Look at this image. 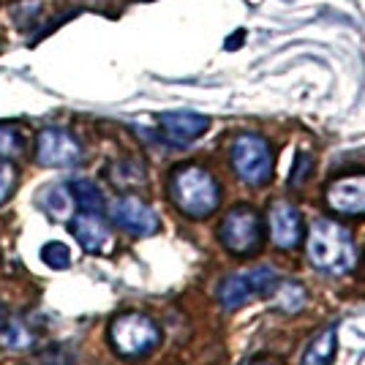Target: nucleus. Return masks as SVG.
<instances>
[{"instance_id":"obj_23","label":"nucleus","mask_w":365,"mask_h":365,"mask_svg":"<svg viewBox=\"0 0 365 365\" xmlns=\"http://www.w3.org/2000/svg\"><path fill=\"white\" fill-rule=\"evenodd\" d=\"M311 169V161H308V155H300L297 158V169H294V175H292V182L294 185H303V180H305V172Z\"/></svg>"},{"instance_id":"obj_19","label":"nucleus","mask_w":365,"mask_h":365,"mask_svg":"<svg viewBox=\"0 0 365 365\" xmlns=\"http://www.w3.org/2000/svg\"><path fill=\"white\" fill-rule=\"evenodd\" d=\"M109 178H112L115 185L128 188V185L145 182V169H142V164H137V161H118L115 167L109 169Z\"/></svg>"},{"instance_id":"obj_10","label":"nucleus","mask_w":365,"mask_h":365,"mask_svg":"<svg viewBox=\"0 0 365 365\" xmlns=\"http://www.w3.org/2000/svg\"><path fill=\"white\" fill-rule=\"evenodd\" d=\"M210 120L205 115H197V112H164L158 115V128H161V137L167 139L169 145H191L194 139H199L205 131H207Z\"/></svg>"},{"instance_id":"obj_17","label":"nucleus","mask_w":365,"mask_h":365,"mask_svg":"<svg viewBox=\"0 0 365 365\" xmlns=\"http://www.w3.org/2000/svg\"><path fill=\"white\" fill-rule=\"evenodd\" d=\"M333 357H335V327H327L308 346L303 365H333Z\"/></svg>"},{"instance_id":"obj_11","label":"nucleus","mask_w":365,"mask_h":365,"mask_svg":"<svg viewBox=\"0 0 365 365\" xmlns=\"http://www.w3.org/2000/svg\"><path fill=\"white\" fill-rule=\"evenodd\" d=\"M71 235L88 254H107L112 248V232H109L107 221L101 218V213L82 210V213L71 215Z\"/></svg>"},{"instance_id":"obj_1","label":"nucleus","mask_w":365,"mask_h":365,"mask_svg":"<svg viewBox=\"0 0 365 365\" xmlns=\"http://www.w3.org/2000/svg\"><path fill=\"white\" fill-rule=\"evenodd\" d=\"M305 248H308L311 264L319 267L322 273L344 275L354 270V264H357V245L351 240L349 229L330 218L314 221Z\"/></svg>"},{"instance_id":"obj_13","label":"nucleus","mask_w":365,"mask_h":365,"mask_svg":"<svg viewBox=\"0 0 365 365\" xmlns=\"http://www.w3.org/2000/svg\"><path fill=\"white\" fill-rule=\"evenodd\" d=\"M36 338H38V327L31 322V317L6 319L0 327V344L6 349H31Z\"/></svg>"},{"instance_id":"obj_22","label":"nucleus","mask_w":365,"mask_h":365,"mask_svg":"<svg viewBox=\"0 0 365 365\" xmlns=\"http://www.w3.org/2000/svg\"><path fill=\"white\" fill-rule=\"evenodd\" d=\"M41 365H71V360H68V351L63 346H49L41 351Z\"/></svg>"},{"instance_id":"obj_18","label":"nucleus","mask_w":365,"mask_h":365,"mask_svg":"<svg viewBox=\"0 0 365 365\" xmlns=\"http://www.w3.org/2000/svg\"><path fill=\"white\" fill-rule=\"evenodd\" d=\"M275 308H281L284 314H297L305 305V289L300 284H281L275 287Z\"/></svg>"},{"instance_id":"obj_2","label":"nucleus","mask_w":365,"mask_h":365,"mask_svg":"<svg viewBox=\"0 0 365 365\" xmlns=\"http://www.w3.org/2000/svg\"><path fill=\"white\" fill-rule=\"evenodd\" d=\"M169 197L180 213L191 218H207L221 202V188L205 167L182 164L169 175Z\"/></svg>"},{"instance_id":"obj_15","label":"nucleus","mask_w":365,"mask_h":365,"mask_svg":"<svg viewBox=\"0 0 365 365\" xmlns=\"http://www.w3.org/2000/svg\"><path fill=\"white\" fill-rule=\"evenodd\" d=\"M68 191H71L74 205L79 207V210H88V213H101V210L107 207L101 188H98L93 180H71V182H68Z\"/></svg>"},{"instance_id":"obj_7","label":"nucleus","mask_w":365,"mask_h":365,"mask_svg":"<svg viewBox=\"0 0 365 365\" xmlns=\"http://www.w3.org/2000/svg\"><path fill=\"white\" fill-rule=\"evenodd\" d=\"M82 158V145L66 128H44L36 137V161L41 167H74Z\"/></svg>"},{"instance_id":"obj_21","label":"nucleus","mask_w":365,"mask_h":365,"mask_svg":"<svg viewBox=\"0 0 365 365\" xmlns=\"http://www.w3.org/2000/svg\"><path fill=\"white\" fill-rule=\"evenodd\" d=\"M16 188V167L11 161H0V205L14 194Z\"/></svg>"},{"instance_id":"obj_6","label":"nucleus","mask_w":365,"mask_h":365,"mask_svg":"<svg viewBox=\"0 0 365 365\" xmlns=\"http://www.w3.org/2000/svg\"><path fill=\"white\" fill-rule=\"evenodd\" d=\"M221 243L240 257L257 254L262 245V218L257 210L248 205L232 207L221 221Z\"/></svg>"},{"instance_id":"obj_16","label":"nucleus","mask_w":365,"mask_h":365,"mask_svg":"<svg viewBox=\"0 0 365 365\" xmlns=\"http://www.w3.org/2000/svg\"><path fill=\"white\" fill-rule=\"evenodd\" d=\"M28 150L25 128L16 123H0V161H14Z\"/></svg>"},{"instance_id":"obj_12","label":"nucleus","mask_w":365,"mask_h":365,"mask_svg":"<svg viewBox=\"0 0 365 365\" xmlns=\"http://www.w3.org/2000/svg\"><path fill=\"white\" fill-rule=\"evenodd\" d=\"M303 237V215L289 202H275L270 210V240L278 248L289 251Z\"/></svg>"},{"instance_id":"obj_24","label":"nucleus","mask_w":365,"mask_h":365,"mask_svg":"<svg viewBox=\"0 0 365 365\" xmlns=\"http://www.w3.org/2000/svg\"><path fill=\"white\" fill-rule=\"evenodd\" d=\"M9 319V317H6V308H3V303H0V327H3V322Z\"/></svg>"},{"instance_id":"obj_20","label":"nucleus","mask_w":365,"mask_h":365,"mask_svg":"<svg viewBox=\"0 0 365 365\" xmlns=\"http://www.w3.org/2000/svg\"><path fill=\"white\" fill-rule=\"evenodd\" d=\"M41 259H44L46 267H52V270H66V267L71 264V251H68L66 243L52 240V243H46L44 248H41Z\"/></svg>"},{"instance_id":"obj_3","label":"nucleus","mask_w":365,"mask_h":365,"mask_svg":"<svg viewBox=\"0 0 365 365\" xmlns=\"http://www.w3.org/2000/svg\"><path fill=\"white\" fill-rule=\"evenodd\" d=\"M161 330L145 314H120L109 324V344L120 357H142L158 346Z\"/></svg>"},{"instance_id":"obj_8","label":"nucleus","mask_w":365,"mask_h":365,"mask_svg":"<svg viewBox=\"0 0 365 365\" xmlns=\"http://www.w3.org/2000/svg\"><path fill=\"white\" fill-rule=\"evenodd\" d=\"M109 218L128 235L134 237H148L158 232V215L148 202H142L139 197H118L109 205Z\"/></svg>"},{"instance_id":"obj_5","label":"nucleus","mask_w":365,"mask_h":365,"mask_svg":"<svg viewBox=\"0 0 365 365\" xmlns=\"http://www.w3.org/2000/svg\"><path fill=\"white\" fill-rule=\"evenodd\" d=\"M275 287H278V273L267 264H259V267L240 270V273L224 278L221 287H218V300H221L224 308L235 311V308L251 303L257 297L270 294Z\"/></svg>"},{"instance_id":"obj_25","label":"nucleus","mask_w":365,"mask_h":365,"mask_svg":"<svg viewBox=\"0 0 365 365\" xmlns=\"http://www.w3.org/2000/svg\"><path fill=\"white\" fill-rule=\"evenodd\" d=\"M248 365H275V363H270V360H254V363H248Z\"/></svg>"},{"instance_id":"obj_9","label":"nucleus","mask_w":365,"mask_h":365,"mask_svg":"<svg viewBox=\"0 0 365 365\" xmlns=\"http://www.w3.org/2000/svg\"><path fill=\"white\" fill-rule=\"evenodd\" d=\"M327 207L338 215H349V218H363L365 215V175H349L333 180L324 191Z\"/></svg>"},{"instance_id":"obj_4","label":"nucleus","mask_w":365,"mask_h":365,"mask_svg":"<svg viewBox=\"0 0 365 365\" xmlns=\"http://www.w3.org/2000/svg\"><path fill=\"white\" fill-rule=\"evenodd\" d=\"M232 167L237 172V178L248 185H264L273 178V150L267 145V139L257 134H240L232 142Z\"/></svg>"},{"instance_id":"obj_14","label":"nucleus","mask_w":365,"mask_h":365,"mask_svg":"<svg viewBox=\"0 0 365 365\" xmlns=\"http://www.w3.org/2000/svg\"><path fill=\"white\" fill-rule=\"evenodd\" d=\"M41 207H44V213L49 218H55V221H66V218H71L74 213V197H71V191H68V185H49L44 194H41Z\"/></svg>"}]
</instances>
